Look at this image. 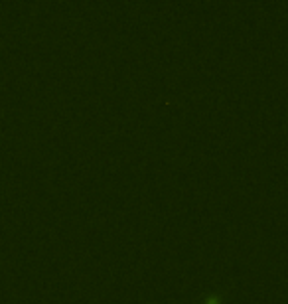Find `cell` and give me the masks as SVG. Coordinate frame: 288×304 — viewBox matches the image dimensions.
I'll return each instance as SVG.
<instances>
[{"label":"cell","mask_w":288,"mask_h":304,"mask_svg":"<svg viewBox=\"0 0 288 304\" xmlns=\"http://www.w3.org/2000/svg\"><path fill=\"white\" fill-rule=\"evenodd\" d=\"M217 300H219V296H207L205 304H217Z\"/></svg>","instance_id":"1"}]
</instances>
